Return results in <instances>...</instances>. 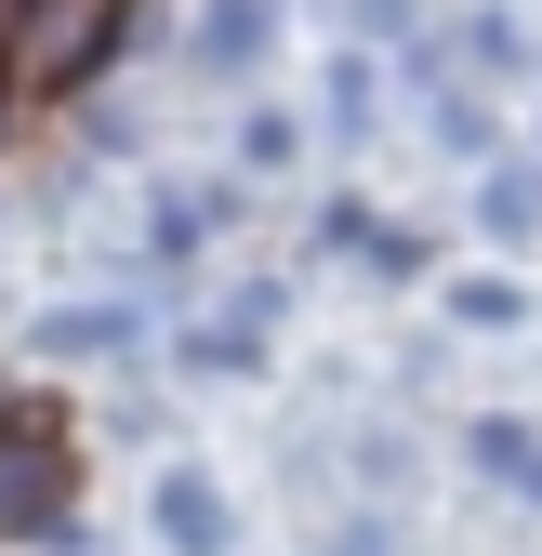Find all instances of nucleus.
<instances>
[{
  "label": "nucleus",
  "mask_w": 542,
  "mask_h": 556,
  "mask_svg": "<svg viewBox=\"0 0 542 556\" xmlns=\"http://www.w3.org/2000/svg\"><path fill=\"white\" fill-rule=\"evenodd\" d=\"M119 27H132V0H0V132H27L80 80H106Z\"/></svg>",
  "instance_id": "1"
}]
</instances>
